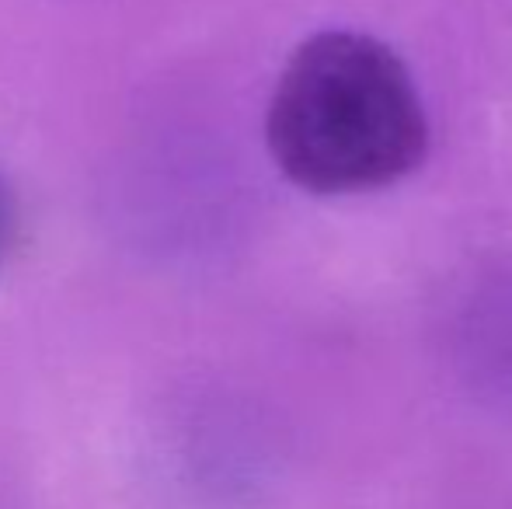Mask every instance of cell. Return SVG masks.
Wrapping results in <instances>:
<instances>
[{
  "mask_svg": "<svg viewBox=\"0 0 512 509\" xmlns=\"http://www.w3.org/2000/svg\"><path fill=\"white\" fill-rule=\"evenodd\" d=\"M265 147L279 175L310 196H363L422 168L429 116L408 63L387 42L328 28L279 70Z\"/></svg>",
  "mask_w": 512,
  "mask_h": 509,
  "instance_id": "obj_1",
  "label": "cell"
},
{
  "mask_svg": "<svg viewBox=\"0 0 512 509\" xmlns=\"http://www.w3.org/2000/svg\"><path fill=\"white\" fill-rule=\"evenodd\" d=\"M14 238H18V210H14V196L7 189L4 175H0V265L11 255Z\"/></svg>",
  "mask_w": 512,
  "mask_h": 509,
  "instance_id": "obj_2",
  "label": "cell"
},
{
  "mask_svg": "<svg viewBox=\"0 0 512 509\" xmlns=\"http://www.w3.org/2000/svg\"><path fill=\"white\" fill-rule=\"evenodd\" d=\"M499 363H502V374H506V381L512 384V318H509V328H506V346H502Z\"/></svg>",
  "mask_w": 512,
  "mask_h": 509,
  "instance_id": "obj_3",
  "label": "cell"
}]
</instances>
